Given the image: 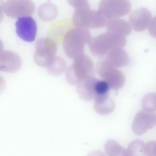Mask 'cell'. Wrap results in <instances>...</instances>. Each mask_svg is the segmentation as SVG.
<instances>
[{
  "instance_id": "obj_1",
  "label": "cell",
  "mask_w": 156,
  "mask_h": 156,
  "mask_svg": "<svg viewBox=\"0 0 156 156\" xmlns=\"http://www.w3.org/2000/svg\"><path fill=\"white\" fill-rule=\"evenodd\" d=\"M88 29L76 27L69 29L66 33L62 46L66 55L74 59L84 54V46L91 38Z\"/></svg>"
},
{
  "instance_id": "obj_2",
  "label": "cell",
  "mask_w": 156,
  "mask_h": 156,
  "mask_svg": "<svg viewBox=\"0 0 156 156\" xmlns=\"http://www.w3.org/2000/svg\"><path fill=\"white\" fill-rule=\"evenodd\" d=\"M73 60V63L66 70L65 76L69 84L76 85L93 76L94 65L92 59L84 54Z\"/></svg>"
},
{
  "instance_id": "obj_3",
  "label": "cell",
  "mask_w": 156,
  "mask_h": 156,
  "mask_svg": "<svg viewBox=\"0 0 156 156\" xmlns=\"http://www.w3.org/2000/svg\"><path fill=\"white\" fill-rule=\"evenodd\" d=\"M126 42L125 37L107 32L91 38L88 44L93 54L102 56L113 48H123Z\"/></svg>"
},
{
  "instance_id": "obj_4",
  "label": "cell",
  "mask_w": 156,
  "mask_h": 156,
  "mask_svg": "<svg viewBox=\"0 0 156 156\" xmlns=\"http://www.w3.org/2000/svg\"><path fill=\"white\" fill-rule=\"evenodd\" d=\"M96 70L99 76L108 83L112 89L118 90L124 85L126 81L124 74L113 66L105 57L98 62Z\"/></svg>"
},
{
  "instance_id": "obj_5",
  "label": "cell",
  "mask_w": 156,
  "mask_h": 156,
  "mask_svg": "<svg viewBox=\"0 0 156 156\" xmlns=\"http://www.w3.org/2000/svg\"><path fill=\"white\" fill-rule=\"evenodd\" d=\"M107 20L99 11L90 8L75 10L73 16V22L76 27L96 29L106 25Z\"/></svg>"
},
{
  "instance_id": "obj_6",
  "label": "cell",
  "mask_w": 156,
  "mask_h": 156,
  "mask_svg": "<svg viewBox=\"0 0 156 156\" xmlns=\"http://www.w3.org/2000/svg\"><path fill=\"white\" fill-rule=\"evenodd\" d=\"M57 50V44L53 40L45 37L39 38L36 42L34 60L38 66L47 68L54 60Z\"/></svg>"
},
{
  "instance_id": "obj_7",
  "label": "cell",
  "mask_w": 156,
  "mask_h": 156,
  "mask_svg": "<svg viewBox=\"0 0 156 156\" xmlns=\"http://www.w3.org/2000/svg\"><path fill=\"white\" fill-rule=\"evenodd\" d=\"M131 9L128 0H101L99 4V11L108 19L126 15Z\"/></svg>"
},
{
  "instance_id": "obj_8",
  "label": "cell",
  "mask_w": 156,
  "mask_h": 156,
  "mask_svg": "<svg viewBox=\"0 0 156 156\" xmlns=\"http://www.w3.org/2000/svg\"><path fill=\"white\" fill-rule=\"evenodd\" d=\"M2 7L5 14L13 19L32 15L35 9L31 0H7L3 4Z\"/></svg>"
},
{
  "instance_id": "obj_9",
  "label": "cell",
  "mask_w": 156,
  "mask_h": 156,
  "mask_svg": "<svg viewBox=\"0 0 156 156\" xmlns=\"http://www.w3.org/2000/svg\"><path fill=\"white\" fill-rule=\"evenodd\" d=\"M16 32L23 41H33L35 39L37 31L36 22L30 16L19 18L15 23Z\"/></svg>"
},
{
  "instance_id": "obj_10",
  "label": "cell",
  "mask_w": 156,
  "mask_h": 156,
  "mask_svg": "<svg viewBox=\"0 0 156 156\" xmlns=\"http://www.w3.org/2000/svg\"><path fill=\"white\" fill-rule=\"evenodd\" d=\"M156 115L143 109L140 111L135 115L132 124L133 132L140 136L152 128L156 124Z\"/></svg>"
},
{
  "instance_id": "obj_11",
  "label": "cell",
  "mask_w": 156,
  "mask_h": 156,
  "mask_svg": "<svg viewBox=\"0 0 156 156\" xmlns=\"http://www.w3.org/2000/svg\"><path fill=\"white\" fill-rule=\"evenodd\" d=\"M151 11L145 7H140L133 11L129 17V24L135 31L141 32L145 30L151 21Z\"/></svg>"
},
{
  "instance_id": "obj_12",
  "label": "cell",
  "mask_w": 156,
  "mask_h": 156,
  "mask_svg": "<svg viewBox=\"0 0 156 156\" xmlns=\"http://www.w3.org/2000/svg\"><path fill=\"white\" fill-rule=\"evenodd\" d=\"M21 66L20 57L16 53L9 51H1L0 70L9 73L18 71Z\"/></svg>"
},
{
  "instance_id": "obj_13",
  "label": "cell",
  "mask_w": 156,
  "mask_h": 156,
  "mask_svg": "<svg viewBox=\"0 0 156 156\" xmlns=\"http://www.w3.org/2000/svg\"><path fill=\"white\" fill-rule=\"evenodd\" d=\"M98 79L92 76L77 85L76 90L81 99L90 101L95 99L97 96L95 87Z\"/></svg>"
},
{
  "instance_id": "obj_14",
  "label": "cell",
  "mask_w": 156,
  "mask_h": 156,
  "mask_svg": "<svg viewBox=\"0 0 156 156\" xmlns=\"http://www.w3.org/2000/svg\"><path fill=\"white\" fill-rule=\"evenodd\" d=\"M105 26L107 32L125 37L129 35L132 32L129 23L117 18L107 19Z\"/></svg>"
},
{
  "instance_id": "obj_15",
  "label": "cell",
  "mask_w": 156,
  "mask_h": 156,
  "mask_svg": "<svg viewBox=\"0 0 156 156\" xmlns=\"http://www.w3.org/2000/svg\"><path fill=\"white\" fill-rule=\"evenodd\" d=\"M94 108L96 112L101 115H107L114 110L115 104L108 94L98 95L95 98Z\"/></svg>"
},
{
  "instance_id": "obj_16",
  "label": "cell",
  "mask_w": 156,
  "mask_h": 156,
  "mask_svg": "<svg viewBox=\"0 0 156 156\" xmlns=\"http://www.w3.org/2000/svg\"><path fill=\"white\" fill-rule=\"evenodd\" d=\"M105 57L114 66L118 68L127 65L129 57L123 48H115L111 49L106 55Z\"/></svg>"
},
{
  "instance_id": "obj_17",
  "label": "cell",
  "mask_w": 156,
  "mask_h": 156,
  "mask_svg": "<svg viewBox=\"0 0 156 156\" xmlns=\"http://www.w3.org/2000/svg\"><path fill=\"white\" fill-rule=\"evenodd\" d=\"M58 9L54 4L48 2L42 4L38 8L37 15L42 20L45 21H51L57 17Z\"/></svg>"
},
{
  "instance_id": "obj_18",
  "label": "cell",
  "mask_w": 156,
  "mask_h": 156,
  "mask_svg": "<svg viewBox=\"0 0 156 156\" xmlns=\"http://www.w3.org/2000/svg\"><path fill=\"white\" fill-rule=\"evenodd\" d=\"M104 148L106 154L108 156H126V150L113 139L107 141Z\"/></svg>"
},
{
  "instance_id": "obj_19",
  "label": "cell",
  "mask_w": 156,
  "mask_h": 156,
  "mask_svg": "<svg viewBox=\"0 0 156 156\" xmlns=\"http://www.w3.org/2000/svg\"><path fill=\"white\" fill-rule=\"evenodd\" d=\"M66 67L65 61L60 57L55 56L52 63L47 68L50 74L57 76L62 74L66 70Z\"/></svg>"
},
{
  "instance_id": "obj_20",
  "label": "cell",
  "mask_w": 156,
  "mask_h": 156,
  "mask_svg": "<svg viewBox=\"0 0 156 156\" xmlns=\"http://www.w3.org/2000/svg\"><path fill=\"white\" fill-rule=\"evenodd\" d=\"M145 144L140 140H135L129 144L126 150V156H145Z\"/></svg>"
},
{
  "instance_id": "obj_21",
  "label": "cell",
  "mask_w": 156,
  "mask_h": 156,
  "mask_svg": "<svg viewBox=\"0 0 156 156\" xmlns=\"http://www.w3.org/2000/svg\"><path fill=\"white\" fill-rule=\"evenodd\" d=\"M141 106L143 109L156 114V93L145 95L141 100Z\"/></svg>"
},
{
  "instance_id": "obj_22",
  "label": "cell",
  "mask_w": 156,
  "mask_h": 156,
  "mask_svg": "<svg viewBox=\"0 0 156 156\" xmlns=\"http://www.w3.org/2000/svg\"><path fill=\"white\" fill-rule=\"evenodd\" d=\"M110 88L108 83L106 81L98 79L95 87L97 96L108 94Z\"/></svg>"
},
{
  "instance_id": "obj_23",
  "label": "cell",
  "mask_w": 156,
  "mask_h": 156,
  "mask_svg": "<svg viewBox=\"0 0 156 156\" xmlns=\"http://www.w3.org/2000/svg\"><path fill=\"white\" fill-rule=\"evenodd\" d=\"M69 4L75 10L90 8L87 0H67Z\"/></svg>"
},
{
  "instance_id": "obj_24",
  "label": "cell",
  "mask_w": 156,
  "mask_h": 156,
  "mask_svg": "<svg viewBox=\"0 0 156 156\" xmlns=\"http://www.w3.org/2000/svg\"><path fill=\"white\" fill-rule=\"evenodd\" d=\"M144 152L145 156H156V141L151 140L145 144Z\"/></svg>"
},
{
  "instance_id": "obj_25",
  "label": "cell",
  "mask_w": 156,
  "mask_h": 156,
  "mask_svg": "<svg viewBox=\"0 0 156 156\" xmlns=\"http://www.w3.org/2000/svg\"><path fill=\"white\" fill-rule=\"evenodd\" d=\"M148 32L152 37L156 38V16L151 20L149 26Z\"/></svg>"
},
{
  "instance_id": "obj_26",
  "label": "cell",
  "mask_w": 156,
  "mask_h": 156,
  "mask_svg": "<svg viewBox=\"0 0 156 156\" xmlns=\"http://www.w3.org/2000/svg\"></svg>"
}]
</instances>
